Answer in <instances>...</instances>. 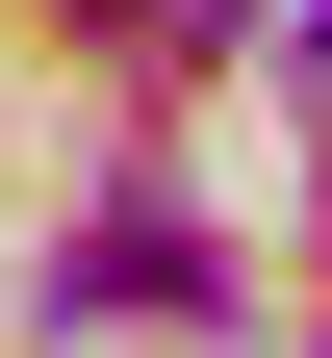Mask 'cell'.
<instances>
[{
    "instance_id": "obj_1",
    "label": "cell",
    "mask_w": 332,
    "mask_h": 358,
    "mask_svg": "<svg viewBox=\"0 0 332 358\" xmlns=\"http://www.w3.org/2000/svg\"><path fill=\"white\" fill-rule=\"evenodd\" d=\"M256 26H281V0H154V52H256Z\"/></svg>"
}]
</instances>
